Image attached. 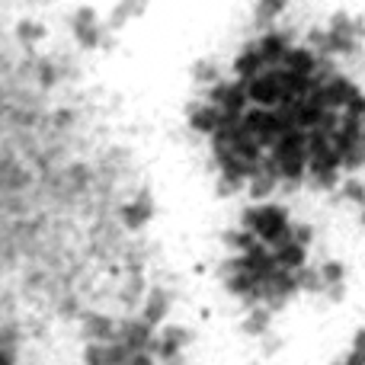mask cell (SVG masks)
<instances>
[{
    "instance_id": "cell-1",
    "label": "cell",
    "mask_w": 365,
    "mask_h": 365,
    "mask_svg": "<svg viewBox=\"0 0 365 365\" xmlns=\"http://www.w3.org/2000/svg\"><path fill=\"white\" fill-rule=\"evenodd\" d=\"M253 237L266 247V250H279L282 244L292 240V221L282 205L272 202H259L257 205V221H253Z\"/></svg>"
},
{
    "instance_id": "cell-2",
    "label": "cell",
    "mask_w": 365,
    "mask_h": 365,
    "mask_svg": "<svg viewBox=\"0 0 365 365\" xmlns=\"http://www.w3.org/2000/svg\"><path fill=\"white\" fill-rule=\"evenodd\" d=\"M208 106H215L221 115H234V119H240V115L247 113V106H250V103H247V87L240 81L212 83V87H208Z\"/></svg>"
},
{
    "instance_id": "cell-3",
    "label": "cell",
    "mask_w": 365,
    "mask_h": 365,
    "mask_svg": "<svg viewBox=\"0 0 365 365\" xmlns=\"http://www.w3.org/2000/svg\"><path fill=\"white\" fill-rule=\"evenodd\" d=\"M247 87V103L257 109H276L279 96H282V87H279V77H276V68L272 71H263L259 77H253Z\"/></svg>"
},
{
    "instance_id": "cell-4",
    "label": "cell",
    "mask_w": 365,
    "mask_h": 365,
    "mask_svg": "<svg viewBox=\"0 0 365 365\" xmlns=\"http://www.w3.org/2000/svg\"><path fill=\"white\" fill-rule=\"evenodd\" d=\"M71 29H74L77 42H81L83 48H100V45H103V32H106L93 6H81V10L74 13V19H71Z\"/></svg>"
},
{
    "instance_id": "cell-5",
    "label": "cell",
    "mask_w": 365,
    "mask_h": 365,
    "mask_svg": "<svg viewBox=\"0 0 365 365\" xmlns=\"http://www.w3.org/2000/svg\"><path fill=\"white\" fill-rule=\"evenodd\" d=\"M289 48H292V36H289V32L266 29L263 36L257 38V51H259V58H263L266 71L282 68V58H285V51H289Z\"/></svg>"
},
{
    "instance_id": "cell-6",
    "label": "cell",
    "mask_w": 365,
    "mask_h": 365,
    "mask_svg": "<svg viewBox=\"0 0 365 365\" xmlns=\"http://www.w3.org/2000/svg\"><path fill=\"white\" fill-rule=\"evenodd\" d=\"M119 215H122V225L128 227V231H138V227H145L148 221L154 218V199H151V192H138L132 202H125V205L119 208Z\"/></svg>"
},
{
    "instance_id": "cell-7",
    "label": "cell",
    "mask_w": 365,
    "mask_h": 365,
    "mask_svg": "<svg viewBox=\"0 0 365 365\" xmlns=\"http://www.w3.org/2000/svg\"><path fill=\"white\" fill-rule=\"evenodd\" d=\"M263 71H266V64L257 51V38H253V42H247L244 48L237 51V58H234V74H237L240 83H250L253 77H259Z\"/></svg>"
},
{
    "instance_id": "cell-8",
    "label": "cell",
    "mask_w": 365,
    "mask_h": 365,
    "mask_svg": "<svg viewBox=\"0 0 365 365\" xmlns=\"http://www.w3.org/2000/svg\"><path fill=\"white\" fill-rule=\"evenodd\" d=\"M282 68L292 71V74H302V77H311V71L317 68V58L308 45H292L282 58Z\"/></svg>"
},
{
    "instance_id": "cell-9",
    "label": "cell",
    "mask_w": 365,
    "mask_h": 365,
    "mask_svg": "<svg viewBox=\"0 0 365 365\" xmlns=\"http://www.w3.org/2000/svg\"><path fill=\"white\" fill-rule=\"evenodd\" d=\"M218 109L215 106H208V103H199V106H189V115H186V122H189V128H192L195 135H212L215 128H218Z\"/></svg>"
},
{
    "instance_id": "cell-10",
    "label": "cell",
    "mask_w": 365,
    "mask_h": 365,
    "mask_svg": "<svg viewBox=\"0 0 365 365\" xmlns=\"http://www.w3.org/2000/svg\"><path fill=\"white\" fill-rule=\"evenodd\" d=\"M272 259H276L279 269L295 272V269H302V266H304V259H308V250H304V247H298L295 240H289V244H282L279 250H272Z\"/></svg>"
},
{
    "instance_id": "cell-11",
    "label": "cell",
    "mask_w": 365,
    "mask_h": 365,
    "mask_svg": "<svg viewBox=\"0 0 365 365\" xmlns=\"http://www.w3.org/2000/svg\"><path fill=\"white\" fill-rule=\"evenodd\" d=\"M167 308H170V298H167V292L164 289H154L151 295H148V302H145V311H141V324H148V327L160 324L167 317Z\"/></svg>"
},
{
    "instance_id": "cell-12",
    "label": "cell",
    "mask_w": 365,
    "mask_h": 365,
    "mask_svg": "<svg viewBox=\"0 0 365 365\" xmlns=\"http://www.w3.org/2000/svg\"><path fill=\"white\" fill-rule=\"evenodd\" d=\"M285 6H289V0H257V6H253V23L263 32L272 29V23L285 13Z\"/></svg>"
},
{
    "instance_id": "cell-13",
    "label": "cell",
    "mask_w": 365,
    "mask_h": 365,
    "mask_svg": "<svg viewBox=\"0 0 365 365\" xmlns=\"http://www.w3.org/2000/svg\"><path fill=\"white\" fill-rule=\"evenodd\" d=\"M304 177L311 180V186L324 189V192H330V189L340 186V170H334V167H324V164H314V160H308V170H304Z\"/></svg>"
},
{
    "instance_id": "cell-14",
    "label": "cell",
    "mask_w": 365,
    "mask_h": 365,
    "mask_svg": "<svg viewBox=\"0 0 365 365\" xmlns=\"http://www.w3.org/2000/svg\"><path fill=\"white\" fill-rule=\"evenodd\" d=\"M244 189H247V195H250V199H257V205H259V199H269V195L279 189V177H269V173H257V177L247 180Z\"/></svg>"
},
{
    "instance_id": "cell-15",
    "label": "cell",
    "mask_w": 365,
    "mask_h": 365,
    "mask_svg": "<svg viewBox=\"0 0 365 365\" xmlns=\"http://www.w3.org/2000/svg\"><path fill=\"white\" fill-rule=\"evenodd\" d=\"M295 285H298V292H308V295H321L324 292L321 276H317V269H311V266L295 269Z\"/></svg>"
},
{
    "instance_id": "cell-16",
    "label": "cell",
    "mask_w": 365,
    "mask_h": 365,
    "mask_svg": "<svg viewBox=\"0 0 365 365\" xmlns=\"http://www.w3.org/2000/svg\"><path fill=\"white\" fill-rule=\"evenodd\" d=\"M269 321H272V311H266V308H253L250 314H247V321H244V330H247V334H253V336H259V334H266Z\"/></svg>"
},
{
    "instance_id": "cell-17",
    "label": "cell",
    "mask_w": 365,
    "mask_h": 365,
    "mask_svg": "<svg viewBox=\"0 0 365 365\" xmlns=\"http://www.w3.org/2000/svg\"><path fill=\"white\" fill-rule=\"evenodd\" d=\"M221 240H225L227 247H234V250H240V253H247L253 244H257V237H253L250 231H240V227H231V231H225V234H221Z\"/></svg>"
},
{
    "instance_id": "cell-18",
    "label": "cell",
    "mask_w": 365,
    "mask_h": 365,
    "mask_svg": "<svg viewBox=\"0 0 365 365\" xmlns=\"http://www.w3.org/2000/svg\"><path fill=\"white\" fill-rule=\"evenodd\" d=\"M317 276H321L324 289H327V285H336V282H343V279H346V266H343L340 259H327V263L317 269Z\"/></svg>"
},
{
    "instance_id": "cell-19",
    "label": "cell",
    "mask_w": 365,
    "mask_h": 365,
    "mask_svg": "<svg viewBox=\"0 0 365 365\" xmlns=\"http://www.w3.org/2000/svg\"><path fill=\"white\" fill-rule=\"evenodd\" d=\"M192 81L195 83H218V64L215 61H195L192 64Z\"/></svg>"
},
{
    "instance_id": "cell-20",
    "label": "cell",
    "mask_w": 365,
    "mask_h": 365,
    "mask_svg": "<svg viewBox=\"0 0 365 365\" xmlns=\"http://www.w3.org/2000/svg\"><path fill=\"white\" fill-rule=\"evenodd\" d=\"M340 167H343V170H349V173L362 170V167H365V148L362 145H353L349 151H343L340 154Z\"/></svg>"
},
{
    "instance_id": "cell-21",
    "label": "cell",
    "mask_w": 365,
    "mask_h": 365,
    "mask_svg": "<svg viewBox=\"0 0 365 365\" xmlns=\"http://www.w3.org/2000/svg\"><path fill=\"white\" fill-rule=\"evenodd\" d=\"M343 115H349V119H359V122H365V93L362 90H356L353 93V100L343 106Z\"/></svg>"
},
{
    "instance_id": "cell-22",
    "label": "cell",
    "mask_w": 365,
    "mask_h": 365,
    "mask_svg": "<svg viewBox=\"0 0 365 365\" xmlns=\"http://www.w3.org/2000/svg\"><path fill=\"white\" fill-rule=\"evenodd\" d=\"M292 240H295L298 247H304V250H308V247H311V240H314V227H311V225H304V221H298V225H292Z\"/></svg>"
},
{
    "instance_id": "cell-23",
    "label": "cell",
    "mask_w": 365,
    "mask_h": 365,
    "mask_svg": "<svg viewBox=\"0 0 365 365\" xmlns=\"http://www.w3.org/2000/svg\"><path fill=\"white\" fill-rule=\"evenodd\" d=\"M343 199L362 205V202H365V182L362 180H346V182H343Z\"/></svg>"
},
{
    "instance_id": "cell-24",
    "label": "cell",
    "mask_w": 365,
    "mask_h": 365,
    "mask_svg": "<svg viewBox=\"0 0 365 365\" xmlns=\"http://www.w3.org/2000/svg\"><path fill=\"white\" fill-rule=\"evenodd\" d=\"M115 10H122L128 19H135V16H145V10H148V0H119V4H115Z\"/></svg>"
},
{
    "instance_id": "cell-25",
    "label": "cell",
    "mask_w": 365,
    "mask_h": 365,
    "mask_svg": "<svg viewBox=\"0 0 365 365\" xmlns=\"http://www.w3.org/2000/svg\"><path fill=\"white\" fill-rule=\"evenodd\" d=\"M45 36V29L38 23H23L19 26V38H23V42H36V38H42Z\"/></svg>"
},
{
    "instance_id": "cell-26",
    "label": "cell",
    "mask_w": 365,
    "mask_h": 365,
    "mask_svg": "<svg viewBox=\"0 0 365 365\" xmlns=\"http://www.w3.org/2000/svg\"><path fill=\"white\" fill-rule=\"evenodd\" d=\"M324 295L330 298V302H340L343 295H346V282H336V285H327V289H324Z\"/></svg>"
},
{
    "instance_id": "cell-27",
    "label": "cell",
    "mask_w": 365,
    "mask_h": 365,
    "mask_svg": "<svg viewBox=\"0 0 365 365\" xmlns=\"http://www.w3.org/2000/svg\"><path fill=\"white\" fill-rule=\"evenodd\" d=\"M362 148H365V122H362Z\"/></svg>"
},
{
    "instance_id": "cell-28",
    "label": "cell",
    "mask_w": 365,
    "mask_h": 365,
    "mask_svg": "<svg viewBox=\"0 0 365 365\" xmlns=\"http://www.w3.org/2000/svg\"><path fill=\"white\" fill-rule=\"evenodd\" d=\"M362 225H365V208H362Z\"/></svg>"
}]
</instances>
